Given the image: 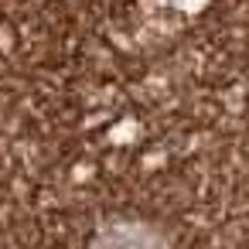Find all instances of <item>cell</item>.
<instances>
[{
	"label": "cell",
	"mask_w": 249,
	"mask_h": 249,
	"mask_svg": "<svg viewBox=\"0 0 249 249\" xmlns=\"http://www.w3.org/2000/svg\"><path fill=\"white\" fill-rule=\"evenodd\" d=\"M99 249H157V246H154V239H147L137 229H120V232L106 235Z\"/></svg>",
	"instance_id": "obj_1"
}]
</instances>
